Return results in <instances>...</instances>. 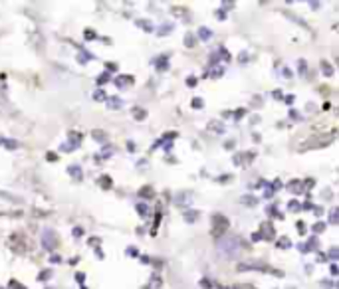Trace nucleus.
<instances>
[{"label": "nucleus", "mask_w": 339, "mask_h": 289, "mask_svg": "<svg viewBox=\"0 0 339 289\" xmlns=\"http://www.w3.org/2000/svg\"><path fill=\"white\" fill-rule=\"evenodd\" d=\"M212 230L214 234H222L224 230H228V218L222 216V214H214L212 216Z\"/></svg>", "instance_id": "1"}, {"label": "nucleus", "mask_w": 339, "mask_h": 289, "mask_svg": "<svg viewBox=\"0 0 339 289\" xmlns=\"http://www.w3.org/2000/svg\"><path fill=\"white\" fill-rule=\"evenodd\" d=\"M262 230H264V232H262V234H258V238H272V236H274V234H272V224H270V222H264V224H262Z\"/></svg>", "instance_id": "2"}, {"label": "nucleus", "mask_w": 339, "mask_h": 289, "mask_svg": "<svg viewBox=\"0 0 339 289\" xmlns=\"http://www.w3.org/2000/svg\"><path fill=\"white\" fill-rule=\"evenodd\" d=\"M80 139H81V135H80V133H72V144H70V147H78Z\"/></svg>", "instance_id": "3"}, {"label": "nucleus", "mask_w": 339, "mask_h": 289, "mask_svg": "<svg viewBox=\"0 0 339 289\" xmlns=\"http://www.w3.org/2000/svg\"><path fill=\"white\" fill-rule=\"evenodd\" d=\"M99 184H103V188H109V186H111V178H109V176H101L99 178Z\"/></svg>", "instance_id": "4"}, {"label": "nucleus", "mask_w": 339, "mask_h": 289, "mask_svg": "<svg viewBox=\"0 0 339 289\" xmlns=\"http://www.w3.org/2000/svg\"><path fill=\"white\" fill-rule=\"evenodd\" d=\"M115 81H117V83H121V85H123V83H131V81H133V77H131V75H123V77L115 79Z\"/></svg>", "instance_id": "5"}, {"label": "nucleus", "mask_w": 339, "mask_h": 289, "mask_svg": "<svg viewBox=\"0 0 339 289\" xmlns=\"http://www.w3.org/2000/svg\"><path fill=\"white\" fill-rule=\"evenodd\" d=\"M70 174H72V176H75V178H80V176H81V171L78 168V166H70Z\"/></svg>", "instance_id": "6"}, {"label": "nucleus", "mask_w": 339, "mask_h": 289, "mask_svg": "<svg viewBox=\"0 0 339 289\" xmlns=\"http://www.w3.org/2000/svg\"><path fill=\"white\" fill-rule=\"evenodd\" d=\"M321 67H323V69H325V75H331V66H329V64H327V61H321Z\"/></svg>", "instance_id": "7"}, {"label": "nucleus", "mask_w": 339, "mask_h": 289, "mask_svg": "<svg viewBox=\"0 0 339 289\" xmlns=\"http://www.w3.org/2000/svg\"><path fill=\"white\" fill-rule=\"evenodd\" d=\"M141 194H143V196H153V188H149V186H145V188L141 190Z\"/></svg>", "instance_id": "8"}, {"label": "nucleus", "mask_w": 339, "mask_h": 289, "mask_svg": "<svg viewBox=\"0 0 339 289\" xmlns=\"http://www.w3.org/2000/svg\"><path fill=\"white\" fill-rule=\"evenodd\" d=\"M198 34L202 36V38H210V32H208L206 28H200V30H198Z\"/></svg>", "instance_id": "9"}, {"label": "nucleus", "mask_w": 339, "mask_h": 289, "mask_svg": "<svg viewBox=\"0 0 339 289\" xmlns=\"http://www.w3.org/2000/svg\"><path fill=\"white\" fill-rule=\"evenodd\" d=\"M290 190H293V192H299V184H298V180H293V184H290Z\"/></svg>", "instance_id": "10"}, {"label": "nucleus", "mask_w": 339, "mask_h": 289, "mask_svg": "<svg viewBox=\"0 0 339 289\" xmlns=\"http://www.w3.org/2000/svg\"><path fill=\"white\" fill-rule=\"evenodd\" d=\"M10 289H24L18 281H10Z\"/></svg>", "instance_id": "11"}, {"label": "nucleus", "mask_w": 339, "mask_h": 289, "mask_svg": "<svg viewBox=\"0 0 339 289\" xmlns=\"http://www.w3.org/2000/svg\"><path fill=\"white\" fill-rule=\"evenodd\" d=\"M186 222H193V220H194V218H196V216H194V212H186Z\"/></svg>", "instance_id": "12"}, {"label": "nucleus", "mask_w": 339, "mask_h": 289, "mask_svg": "<svg viewBox=\"0 0 339 289\" xmlns=\"http://www.w3.org/2000/svg\"><path fill=\"white\" fill-rule=\"evenodd\" d=\"M137 210L141 212V216H147V208L143 206V204H139V206H137Z\"/></svg>", "instance_id": "13"}, {"label": "nucleus", "mask_w": 339, "mask_h": 289, "mask_svg": "<svg viewBox=\"0 0 339 289\" xmlns=\"http://www.w3.org/2000/svg\"><path fill=\"white\" fill-rule=\"evenodd\" d=\"M313 230H315V232H321V230H325V224H315V226H313Z\"/></svg>", "instance_id": "14"}, {"label": "nucleus", "mask_w": 339, "mask_h": 289, "mask_svg": "<svg viewBox=\"0 0 339 289\" xmlns=\"http://www.w3.org/2000/svg\"><path fill=\"white\" fill-rule=\"evenodd\" d=\"M242 202H246V204H256V200H252V196H244V198H242Z\"/></svg>", "instance_id": "15"}, {"label": "nucleus", "mask_w": 339, "mask_h": 289, "mask_svg": "<svg viewBox=\"0 0 339 289\" xmlns=\"http://www.w3.org/2000/svg\"><path fill=\"white\" fill-rule=\"evenodd\" d=\"M193 44H194V38L188 34V36H186V46H193Z\"/></svg>", "instance_id": "16"}, {"label": "nucleus", "mask_w": 339, "mask_h": 289, "mask_svg": "<svg viewBox=\"0 0 339 289\" xmlns=\"http://www.w3.org/2000/svg\"><path fill=\"white\" fill-rule=\"evenodd\" d=\"M280 248H288V240H286V238L280 240Z\"/></svg>", "instance_id": "17"}, {"label": "nucleus", "mask_w": 339, "mask_h": 289, "mask_svg": "<svg viewBox=\"0 0 339 289\" xmlns=\"http://www.w3.org/2000/svg\"><path fill=\"white\" fill-rule=\"evenodd\" d=\"M48 275H50V271H44V273L40 275V279H42V281H46V279H48Z\"/></svg>", "instance_id": "18"}, {"label": "nucleus", "mask_w": 339, "mask_h": 289, "mask_svg": "<svg viewBox=\"0 0 339 289\" xmlns=\"http://www.w3.org/2000/svg\"><path fill=\"white\" fill-rule=\"evenodd\" d=\"M4 144H6V147H10V149H14V147H16V143H14V141H6Z\"/></svg>", "instance_id": "19"}, {"label": "nucleus", "mask_w": 339, "mask_h": 289, "mask_svg": "<svg viewBox=\"0 0 339 289\" xmlns=\"http://www.w3.org/2000/svg\"><path fill=\"white\" fill-rule=\"evenodd\" d=\"M193 105H194V107H200V105H202V101H200V99H194Z\"/></svg>", "instance_id": "20"}, {"label": "nucleus", "mask_w": 339, "mask_h": 289, "mask_svg": "<svg viewBox=\"0 0 339 289\" xmlns=\"http://www.w3.org/2000/svg\"><path fill=\"white\" fill-rule=\"evenodd\" d=\"M103 97H105V95H103V91H97V93H95V99H103Z\"/></svg>", "instance_id": "21"}]
</instances>
